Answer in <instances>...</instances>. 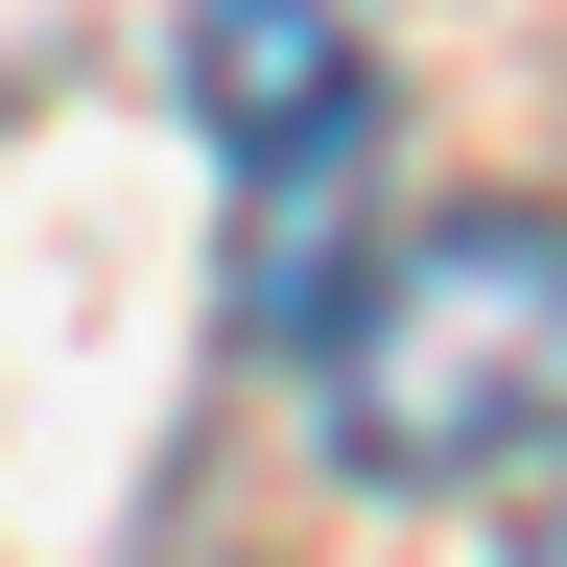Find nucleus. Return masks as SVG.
Returning a JSON list of instances; mask_svg holds the SVG:
<instances>
[{"label": "nucleus", "mask_w": 567, "mask_h": 567, "mask_svg": "<svg viewBox=\"0 0 567 567\" xmlns=\"http://www.w3.org/2000/svg\"><path fill=\"white\" fill-rule=\"evenodd\" d=\"M520 567H567V496H544V544H520Z\"/></svg>", "instance_id": "obj_3"}, {"label": "nucleus", "mask_w": 567, "mask_h": 567, "mask_svg": "<svg viewBox=\"0 0 567 567\" xmlns=\"http://www.w3.org/2000/svg\"><path fill=\"white\" fill-rule=\"evenodd\" d=\"M189 142L237 166V331H331V213L379 166V48L354 0H189Z\"/></svg>", "instance_id": "obj_2"}, {"label": "nucleus", "mask_w": 567, "mask_h": 567, "mask_svg": "<svg viewBox=\"0 0 567 567\" xmlns=\"http://www.w3.org/2000/svg\"><path fill=\"white\" fill-rule=\"evenodd\" d=\"M308 402L379 496L567 450V213H425L402 260H354L308 331Z\"/></svg>", "instance_id": "obj_1"}]
</instances>
